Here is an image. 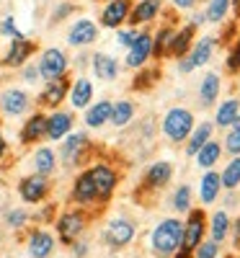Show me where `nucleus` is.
Instances as JSON below:
<instances>
[{"label":"nucleus","instance_id":"7","mask_svg":"<svg viewBox=\"0 0 240 258\" xmlns=\"http://www.w3.org/2000/svg\"><path fill=\"white\" fill-rule=\"evenodd\" d=\"M70 202H73L78 209H85L91 217L101 212L98 197H96V186H93V181H91L88 168H83V170H78V173H75L73 186H70Z\"/></svg>","mask_w":240,"mask_h":258},{"label":"nucleus","instance_id":"45","mask_svg":"<svg viewBox=\"0 0 240 258\" xmlns=\"http://www.w3.org/2000/svg\"><path fill=\"white\" fill-rule=\"evenodd\" d=\"M70 13H75V3H70V0H65V3H59L54 11H52V18H49V26L59 24V21H65Z\"/></svg>","mask_w":240,"mask_h":258},{"label":"nucleus","instance_id":"17","mask_svg":"<svg viewBox=\"0 0 240 258\" xmlns=\"http://www.w3.org/2000/svg\"><path fill=\"white\" fill-rule=\"evenodd\" d=\"M54 235L47 227H31L26 230V250L31 258H49L54 253Z\"/></svg>","mask_w":240,"mask_h":258},{"label":"nucleus","instance_id":"35","mask_svg":"<svg viewBox=\"0 0 240 258\" xmlns=\"http://www.w3.org/2000/svg\"><path fill=\"white\" fill-rule=\"evenodd\" d=\"M173 31H176V26H173V24H163L155 34H152V59H168Z\"/></svg>","mask_w":240,"mask_h":258},{"label":"nucleus","instance_id":"12","mask_svg":"<svg viewBox=\"0 0 240 258\" xmlns=\"http://www.w3.org/2000/svg\"><path fill=\"white\" fill-rule=\"evenodd\" d=\"M207 217H209V214L204 212V207H194V209L186 214V220H184V243H181V248H186V250L194 253V248L207 238Z\"/></svg>","mask_w":240,"mask_h":258},{"label":"nucleus","instance_id":"36","mask_svg":"<svg viewBox=\"0 0 240 258\" xmlns=\"http://www.w3.org/2000/svg\"><path fill=\"white\" fill-rule=\"evenodd\" d=\"M160 64H145V68H140L137 70V75H135V80H132V91H150L152 85H158V80H160Z\"/></svg>","mask_w":240,"mask_h":258},{"label":"nucleus","instance_id":"49","mask_svg":"<svg viewBox=\"0 0 240 258\" xmlns=\"http://www.w3.org/2000/svg\"><path fill=\"white\" fill-rule=\"evenodd\" d=\"M235 36H237V24H227L225 31L217 36V47H220V44H232V39H235Z\"/></svg>","mask_w":240,"mask_h":258},{"label":"nucleus","instance_id":"54","mask_svg":"<svg viewBox=\"0 0 240 258\" xmlns=\"http://www.w3.org/2000/svg\"><path fill=\"white\" fill-rule=\"evenodd\" d=\"M178 73H184V75L194 73V64H191V59H189V57H181V59H178Z\"/></svg>","mask_w":240,"mask_h":258},{"label":"nucleus","instance_id":"47","mask_svg":"<svg viewBox=\"0 0 240 258\" xmlns=\"http://www.w3.org/2000/svg\"><path fill=\"white\" fill-rule=\"evenodd\" d=\"M137 36H140V29H119L116 31V41L122 47H127V49L137 41Z\"/></svg>","mask_w":240,"mask_h":258},{"label":"nucleus","instance_id":"10","mask_svg":"<svg viewBox=\"0 0 240 258\" xmlns=\"http://www.w3.org/2000/svg\"><path fill=\"white\" fill-rule=\"evenodd\" d=\"M70 85H73V78L70 75H62L57 80H49L44 83V88H41V93L36 96V106L39 111H57L62 101H68V93H70Z\"/></svg>","mask_w":240,"mask_h":258},{"label":"nucleus","instance_id":"34","mask_svg":"<svg viewBox=\"0 0 240 258\" xmlns=\"http://www.w3.org/2000/svg\"><path fill=\"white\" fill-rule=\"evenodd\" d=\"M194 158H196V165H199L202 170H214V165L222 158V142L212 137L204 147H199V153H196Z\"/></svg>","mask_w":240,"mask_h":258},{"label":"nucleus","instance_id":"30","mask_svg":"<svg viewBox=\"0 0 240 258\" xmlns=\"http://www.w3.org/2000/svg\"><path fill=\"white\" fill-rule=\"evenodd\" d=\"M214 47H217V36H199L194 41V47H191V52L186 54L189 59H191V64H194V70L196 68H204V64L212 59V52H214Z\"/></svg>","mask_w":240,"mask_h":258},{"label":"nucleus","instance_id":"20","mask_svg":"<svg viewBox=\"0 0 240 258\" xmlns=\"http://www.w3.org/2000/svg\"><path fill=\"white\" fill-rule=\"evenodd\" d=\"M160 13H163V0H137V3L132 6V11H129L127 24H129V29L147 26V24H152V21H155Z\"/></svg>","mask_w":240,"mask_h":258},{"label":"nucleus","instance_id":"39","mask_svg":"<svg viewBox=\"0 0 240 258\" xmlns=\"http://www.w3.org/2000/svg\"><path fill=\"white\" fill-rule=\"evenodd\" d=\"M227 13H230V0H209L204 8L207 24H225Z\"/></svg>","mask_w":240,"mask_h":258},{"label":"nucleus","instance_id":"1","mask_svg":"<svg viewBox=\"0 0 240 258\" xmlns=\"http://www.w3.org/2000/svg\"><path fill=\"white\" fill-rule=\"evenodd\" d=\"M181 243H184V220H178V217L160 220L150 230V238H147L150 253L155 258H170L181 248Z\"/></svg>","mask_w":240,"mask_h":258},{"label":"nucleus","instance_id":"6","mask_svg":"<svg viewBox=\"0 0 240 258\" xmlns=\"http://www.w3.org/2000/svg\"><path fill=\"white\" fill-rule=\"evenodd\" d=\"M170 181H173V163L170 160H155V163H150L147 170H145V176H142L140 188H135V199L142 202L145 197H152V194L163 191Z\"/></svg>","mask_w":240,"mask_h":258},{"label":"nucleus","instance_id":"27","mask_svg":"<svg viewBox=\"0 0 240 258\" xmlns=\"http://www.w3.org/2000/svg\"><path fill=\"white\" fill-rule=\"evenodd\" d=\"M230 214L225 212V209H217L212 217H207V235H209V240H214V243H225L227 238H230Z\"/></svg>","mask_w":240,"mask_h":258},{"label":"nucleus","instance_id":"21","mask_svg":"<svg viewBox=\"0 0 240 258\" xmlns=\"http://www.w3.org/2000/svg\"><path fill=\"white\" fill-rule=\"evenodd\" d=\"M73 124H75V116L70 111H49L47 114V140L49 142H62L73 132Z\"/></svg>","mask_w":240,"mask_h":258},{"label":"nucleus","instance_id":"38","mask_svg":"<svg viewBox=\"0 0 240 258\" xmlns=\"http://www.w3.org/2000/svg\"><path fill=\"white\" fill-rule=\"evenodd\" d=\"M220 181H222V191H237L240 188V158L227 160V165L220 173Z\"/></svg>","mask_w":240,"mask_h":258},{"label":"nucleus","instance_id":"3","mask_svg":"<svg viewBox=\"0 0 240 258\" xmlns=\"http://www.w3.org/2000/svg\"><path fill=\"white\" fill-rule=\"evenodd\" d=\"M194 126H196V116H194L191 109H186V106H173V109H168L163 114V121H160L165 140L173 142V145H184Z\"/></svg>","mask_w":240,"mask_h":258},{"label":"nucleus","instance_id":"37","mask_svg":"<svg viewBox=\"0 0 240 258\" xmlns=\"http://www.w3.org/2000/svg\"><path fill=\"white\" fill-rule=\"evenodd\" d=\"M170 207H173V212H178V214H189L194 209V191H191V186L181 183L176 191H173Z\"/></svg>","mask_w":240,"mask_h":258},{"label":"nucleus","instance_id":"28","mask_svg":"<svg viewBox=\"0 0 240 258\" xmlns=\"http://www.w3.org/2000/svg\"><path fill=\"white\" fill-rule=\"evenodd\" d=\"M111 103H114V101H108V98H101V101L91 103L88 109H85V116H83L85 126H88V129H101V126H106L108 119H111Z\"/></svg>","mask_w":240,"mask_h":258},{"label":"nucleus","instance_id":"32","mask_svg":"<svg viewBox=\"0 0 240 258\" xmlns=\"http://www.w3.org/2000/svg\"><path fill=\"white\" fill-rule=\"evenodd\" d=\"M137 116V106L135 101H129V98H122V101H114L111 103V119H108V124L116 126V129H124L135 121Z\"/></svg>","mask_w":240,"mask_h":258},{"label":"nucleus","instance_id":"25","mask_svg":"<svg viewBox=\"0 0 240 258\" xmlns=\"http://www.w3.org/2000/svg\"><path fill=\"white\" fill-rule=\"evenodd\" d=\"M31 165H34V173L36 176H44V178H52L54 176V170H57V153L52 147L47 145H41L34 150V155H31Z\"/></svg>","mask_w":240,"mask_h":258},{"label":"nucleus","instance_id":"42","mask_svg":"<svg viewBox=\"0 0 240 258\" xmlns=\"http://www.w3.org/2000/svg\"><path fill=\"white\" fill-rule=\"evenodd\" d=\"M194 258H220V243L204 238L199 245L194 248Z\"/></svg>","mask_w":240,"mask_h":258},{"label":"nucleus","instance_id":"56","mask_svg":"<svg viewBox=\"0 0 240 258\" xmlns=\"http://www.w3.org/2000/svg\"><path fill=\"white\" fill-rule=\"evenodd\" d=\"M170 258H194V253H191V250H186V248H178V250L173 253Z\"/></svg>","mask_w":240,"mask_h":258},{"label":"nucleus","instance_id":"60","mask_svg":"<svg viewBox=\"0 0 240 258\" xmlns=\"http://www.w3.org/2000/svg\"><path fill=\"white\" fill-rule=\"evenodd\" d=\"M103 3H108V0H103Z\"/></svg>","mask_w":240,"mask_h":258},{"label":"nucleus","instance_id":"50","mask_svg":"<svg viewBox=\"0 0 240 258\" xmlns=\"http://www.w3.org/2000/svg\"><path fill=\"white\" fill-rule=\"evenodd\" d=\"M88 243H85L83 238L80 240H75L73 245H70V258H85V255H88Z\"/></svg>","mask_w":240,"mask_h":258},{"label":"nucleus","instance_id":"29","mask_svg":"<svg viewBox=\"0 0 240 258\" xmlns=\"http://www.w3.org/2000/svg\"><path fill=\"white\" fill-rule=\"evenodd\" d=\"M212 137H214V124L212 121H196V126L191 129L189 140L184 142L186 145V155L194 158L196 153H199V147H204Z\"/></svg>","mask_w":240,"mask_h":258},{"label":"nucleus","instance_id":"52","mask_svg":"<svg viewBox=\"0 0 240 258\" xmlns=\"http://www.w3.org/2000/svg\"><path fill=\"white\" fill-rule=\"evenodd\" d=\"M189 24H191L194 29L204 26V24H207V16H204V11H194V13H191V21H189Z\"/></svg>","mask_w":240,"mask_h":258},{"label":"nucleus","instance_id":"4","mask_svg":"<svg viewBox=\"0 0 240 258\" xmlns=\"http://www.w3.org/2000/svg\"><path fill=\"white\" fill-rule=\"evenodd\" d=\"M88 168V173H91V181L96 186V197H98V207H108V202H111L114 197V191L119 188V181H122V173H119V168L111 165V163H106V160H98V163H91V165H85Z\"/></svg>","mask_w":240,"mask_h":258},{"label":"nucleus","instance_id":"23","mask_svg":"<svg viewBox=\"0 0 240 258\" xmlns=\"http://www.w3.org/2000/svg\"><path fill=\"white\" fill-rule=\"evenodd\" d=\"M91 70L98 80L103 83H111L119 78V70H122V64L116 62V57H111L108 52H93L91 54Z\"/></svg>","mask_w":240,"mask_h":258},{"label":"nucleus","instance_id":"46","mask_svg":"<svg viewBox=\"0 0 240 258\" xmlns=\"http://www.w3.org/2000/svg\"><path fill=\"white\" fill-rule=\"evenodd\" d=\"M54 214H57V207H54V202H49V204L41 207L31 220H34V222H41V225H49V222H54V220H57Z\"/></svg>","mask_w":240,"mask_h":258},{"label":"nucleus","instance_id":"44","mask_svg":"<svg viewBox=\"0 0 240 258\" xmlns=\"http://www.w3.org/2000/svg\"><path fill=\"white\" fill-rule=\"evenodd\" d=\"M0 36H8L11 41H13V39H24V31H18L13 16H6L3 21H0Z\"/></svg>","mask_w":240,"mask_h":258},{"label":"nucleus","instance_id":"5","mask_svg":"<svg viewBox=\"0 0 240 258\" xmlns=\"http://www.w3.org/2000/svg\"><path fill=\"white\" fill-rule=\"evenodd\" d=\"M93 150L96 147H93L91 137L85 132H70L59 145L57 160H62L65 168H80V165L88 163V158L93 155Z\"/></svg>","mask_w":240,"mask_h":258},{"label":"nucleus","instance_id":"15","mask_svg":"<svg viewBox=\"0 0 240 258\" xmlns=\"http://www.w3.org/2000/svg\"><path fill=\"white\" fill-rule=\"evenodd\" d=\"M47 140V111H31L24 121V126H21L18 132V142L24 147H31V145H39Z\"/></svg>","mask_w":240,"mask_h":258},{"label":"nucleus","instance_id":"2","mask_svg":"<svg viewBox=\"0 0 240 258\" xmlns=\"http://www.w3.org/2000/svg\"><path fill=\"white\" fill-rule=\"evenodd\" d=\"M88 222H91V214L85 209H78V207H70L57 214L54 220V230H57V243L62 245H73L75 240L83 238V232L88 230Z\"/></svg>","mask_w":240,"mask_h":258},{"label":"nucleus","instance_id":"14","mask_svg":"<svg viewBox=\"0 0 240 258\" xmlns=\"http://www.w3.org/2000/svg\"><path fill=\"white\" fill-rule=\"evenodd\" d=\"M31 96L24 88H3L0 91V114L3 116H24L31 111Z\"/></svg>","mask_w":240,"mask_h":258},{"label":"nucleus","instance_id":"41","mask_svg":"<svg viewBox=\"0 0 240 258\" xmlns=\"http://www.w3.org/2000/svg\"><path fill=\"white\" fill-rule=\"evenodd\" d=\"M225 70H227L230 75H240V34L232 39V44H230V49H227Z\"/></svg>","mask_w":240,"mask_h":258},{"label":"nucleus","instance_id":"57","mask_svg":"<svg viewBox=\"0 0 240 258\" xmlns=\"http://www.w3.org/2000/svg\"><path fill=\"white\" fill-rule=\"evenodd\" d=\"M230 11L235 13V18L240 21V0H230Z\"/></svg>","mask_w":240,"mask_h":258},{"label":"nucleus","instance_id":"9","mask_svg":"<svg viewBox=\"0 0 240 258\" xmlns=\"http://www.w3.org/2000/svg\"><path fill=\"white\" fill-rule=\"evenodd\" d=\"M18 191V197L21 202H26L31 207H39V204H44L49 199V194H52V181L44 178V176H36V173H29L18 181L16 186Z\"/></svg>","mask_w":240,"mask_h":258},{"label":"nucleus","instance_id":"53","mask_svg":"<svg viewBox=\"0 0 240 258\" xmlns=\"http://www.w3.org/2000/svg\"><path fill=\"white\" fill-rule=\"evenodd\" d=\"M170 3H173V8H176V11H191L196 3H199V0H170Z\"/></svg>","mask_w":240,"mask_h":258},{"label":"nucleus","instance_id":"59","mask_svg":"<svg viewBox=\"0 0 240 258\" xmlns=\"http://www.w3.org/2000/svg\"><path fill=\"white\" fill-rule=\"evenodd\" d=\"M222 258H240V253H225Z\"/></svg>","mask_w":240,"mask_h":258},{"label":"nucleus","instance_id":"8","mask_svg":"<svg viewBox=\"0 0 240 258\" xmlns=\"http://www.w3.org/2000/svg\"><path fill=\"white\" fill-rule=\"evenodd\" d=\"M36 68H39V78L44 83H49V80H57L62 75H68L70 57L65 54V49H59V47H47L44 52H41Z\"/></svg>","mask_w":240,"mask_h":258},{"label":"nucleus","instance_id":"26","mask_svg":"<svg viewBox=\"0 0 240 258\" xmlns=\"http://www.w3.org/2000/svg\"><path fill=\"white\" fill-rule=\"evenodd\" d=\"M222 194V181H220V173L217 170H204V176L199 178V202L202 207H209L220 199Z\"/></svg>","mask_w":240,"mask_h":258},{"label":"nucleus","instance_id":"11","mask_svg":"<svg viewBox=\"0 0 240 258\" xmlns=\"http://www.w3.org/2000/svg\"><path fill=\"white\" fill-rule=\"evenodd\" d=\"M135 235H137V227H135L132 220L129 217H114L103 227V243L111 250H122L135 240Z\"/></svg>","mask_w":240,"mask_h":258},{"label":"nucleus","instance_id":"31","mask_svg":"<svg viewBox=\"0 0 240 258\" xmlns=\"http://www.w3.org/2000/svg\"><path fill=\"white\" fill-rule=\"evenodd\" d=\"M240 114V98H225L220 101V106L214 109V126L217 129H232L235 119Z\"/></svg>","mask_w":240,"mask_h":258},{"label":"nucleus","instance_id":"33","mask_svg":"<svg viewBox=\"0 0 240 258\" xmlns=\"http://www.w3.org/2000/svg\"><path fill=\"white\" fill-rule=\"evenodd\" d=\"M220 88H222V78L220 73H207L199 83V103L204 106V109H209V106H214V101L220 98Z\"/></svg>","mask_w":240,"mask_h":258},{"label":"nucleus","instance_id":"58","mask_svg":"<svg viewBox=\"0 0 240 258\" xmlns=\"http://www.w3.org/2000/svg\"><path fill=\"white\" fill-rule=\"evenodd\" d=\"M232 129H237V132H240V114H237V119H235V124H232Z\"/></svg>","mask_w":240,"mask_h":258},{"label":"nucleus","instance_id":"16","mask_svg":"<svg viewBox=\"0 0 240 258\" xmlns=\"http://www.w3.org/2000/svg\"><path fill=\"white\" fill-rule=\"evenodd\" d=\"M132 0H108V3L101 8V16H98V26L103 29H122L129 18V11H132Z\"/></svg>","mask_w":240,"mask_h":258},{"label":"nucleus","instance_id":"18","mask_svg":"<svg viewBox=\"0 0 240 258\" xmlns=\"http://www.w3.org/2000/svg\"><path fill=\"white\" fill-rule=\"evenodd\" d=\"M98 34H101V26L96 24V21H91V18H78L75 24L70 26V31H68V44H70V47H78V49L91 47L93 41L98 39Z\"/></svg>","mask_w":240,"mask_h":258},{"label":"nucleus","instance_id":"43","mask_svg":"<svg viewBox=\"0 0 240 258\" xmlns=\"http://www.w3.org/2000/svg\"><path fill=\"white\" fill-rule=\"evenodd\" d=\"M222 153H230L232 158H240V132L237 129H227L222 140Z\"/></svg>","mask_w":240,"mask_h":258},{"label":"nucleus","instance_id":"51","mask_svg":"<svg viewBox=\"0 0 240 258\" xmlns=\"http://www.w3.org/2000/svg\"><path fill=\"white\" fill-rule=\"evenodd\" d=\"M230 235H232L235 248H240V217H235V220L230 222Z\"/></svg>","mask_w":240,"mask_h":258},{"label":"nucleus","instance_id":"24","mask_svg":"<svg viewBox=\"0 0 240 258\" xmlns=\"http://www.w3.org/2000/svg\"><path fill=\"white\" fill-rule=\"evenodd\" d=\"M93 83H91V78H85V75H80V78H75L73 80V85H70V93H68V101H70V106L73 109H88V106L93 103Z\"/></svg>","mask_w":240,"mask_h":258},{"label":"nucleus","instance_id":"22","mask_svg":"<svg viewBox=\"0 0 240 258\" xmlns=\"http://www.w3.org/2000/svg\"><path fill=\"white\" fill-rule=\"evenodd\" d=\"M196 41V29L191 24H184L173 31V39H170V49H168V59H181L191 52Z\"/></svg>","mask_w":240,"mask_h":258},{"label":"nucleus","instance_id":"55","mask_svg":"<svg viewBox=\"0 0 240 258\" xmlns=\"http://www.w3.org/2000/svg\"><path fill=\"white\" fill-rule=\"evenodd\" d=\"M8 155V142H6V135L0 132V160H3Z\"/></svg>","mask_w":240,"mask_h":258},{"label":"nucleus","instance_id":"40","mask_svg":"<svg viewBox=\"0 0 240 258\" xmlns=\"http://www.w3.org/2000/svg\"><path fill=\"white\" fill-rule=\"evenodd\" d=\"M29 222H31V214H29V209H24V207H13V209L6 212V225H8L11 230H26Z\"/></svg>","mask_w":240,"mask_h":258},{"label":"nucleus","instance_id":"19","mask_svg":"<svg viewBox=\"0 0 240 258\" xmlns=\"http://www.w3.org/2000/svg\"><path fill=\"white\" fill-rule=\"evenodd\" d=\"M152 59V31H140L137 41L127 49V57H124V64L132 70H140Z\"/></svg>","mask_w":240,"mask_h":258},{"label":"nucleus","instance_id":"13","mask_svg":"<svg viewBox=\"0 0 240 258\" xmlns=\"http://www.w3.org/2000/svg\"><path fill=\"white\" fill-rule=\"evenodd\" d=\"M36 49H39V44L36 41H31V39H13L11 44H8V49L3 52V57H0V64L3 68H8V70H16V68H24V64L36 54Z\"/></svg>","mask_w":240,"mask_h":258},{"label":"nucleus","instance_id":"48","mask_svg":"<svg viewBox=\"0 0 240 258\" xmlns=\"http://www.w3.org/2000/svg\"><path fill=\"white\" fill-rule=\"evenodd\" d=\"M21 80H24V83H29V85L41 80V78H39V68H36L34 62H26L24 68H21Z\"/></svg>","mask_w":240,"mask_h":258}]
</instances>
